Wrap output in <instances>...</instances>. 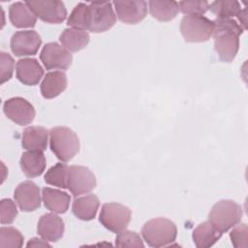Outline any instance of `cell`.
<instances>
[{"instance_id": "33", "label": "cell", "mask_w": 248, "mask_h": 248, "mask_svg": "<svg viewBox=\"0 0 248 248\" xmlns=\"http://www.w3.org/2000/svg\"><path fill=\"white\" fill-rule=\"evenodd\" d=\"M17 216V208L11 199H3L0 202L1 224H12Z\"/></svg>"}, {"instance_id": "21", "label": "cell", "mask_w": 248, "mask_h": 248, "mask_svg": "<svg viewBox=\"0 0 248 248\" xmlns=\"http://www.w3.org/2000/svg\"><path fill=\"white\" fill-rule=\"evenodd\" d=\"M9 18L16 28L34 27L37 16L25 2H15L9 8Z\"/></svg>"}, {"instance_id": "15", "label": "cell", "mask_w": 248, "mask_h": 248, "mask_svg": "<svg viewBox=\"0 0 248 248\" xmlns=\"http://www.w3.org/2000/svg\"><path fill=\"white\" fill-rule=\"evenodd\" d=\"M64 222L54 213H46L41 216L38 222V234L49 242L58 241L64 234Z\"/></svg>"}, {"instance_id": "32", "label": "cell", "mask_w": 248, "mask_h": 248, "mask_svg": "<svg viewBox=\"0 0 248 248\" xmlns=\"http://www.w3.org/2000/svg\"><path fill=\"white\" fill-rule=\"evenodd\" d=\"M230 232V238L235 248L248 246V228L245 223L236 224Z\"/></svg>"}, {"instance_id": "16", "label": "cell", "mask_w": 248, "mask_h": 248, "mask_svg": "<svg viewBox=\"0 0 248 248\" xmlns=\"http://www.w3.org/2000/svg\"><path fill=\"white\" fill-rule=\"evenodd\" d=\"M17 79L25 85H36L44 76V69L35 58H22L16 62Z\"/></svg>"}, {"instance_id": "8", "label": "cell", "mask_w": 248, "mask_h": 248, "mask_svg": "<svg viewBox=\"0 0 248 248\" xmlns=\"http://www.w3.org/2000/svg\"><path fill=\"white\" fill-rule=\"evenodd\" d=\"M96 187L94 173L84 166L73 165L69 167L67 188L74 197L91 192Z\"/></svg>"}, {"instance_id": "17", "label": "cell", "mask_w": 248, "mask_h": 248, "mask_svg": "<svg viewBox=\"0 0 248 248\" xmlns=\"http://www.w3.org/2000/svg\"><path fill=\"white\" fill-rule=\"evenodd\" d=\"M48 131L42 126H30L22 133L21 144L30 151H45L47 146Z\"/></svg>"}, {"instance_id": "5", "label": "cell", "mask_w": 248, "mask_h": 248, "mask_svg": "<svg viewBox=\"0 0 248 248\" xmlns=\"http://www.w3.org/2000/svg\"><path fill=\"white\" fill-rule=\"evenodd\" d=\"M214 22L204 16H185L180 22V32L186 42L208 41L213 34Z\"/></svg>"}, {"instance_id": "19", "label": "cell", "mask_w": 248, "mask_h": 248, "mask_svg": "<svg viewBox=\"0 0 248 248\" xmlns=\"http://www.w3.org/2000/svg\"><path fill=\"white\" fill-rule=\"evenodd\" d=\"M42 197L45 206L54 213L62 214L65 213L69 208L71 197L66 192L45 187L42 191Z\"/></svg>"}, {"instance_id": "20", "label": "cell", "mask_w": 248, "mask_h": 248, "mask_svg": "<svg viewBox=\"0 0 248 248\" xmlns=\"http://www.w3.org/2000/svg\"><path fill=\"white\" fill-rule=\"evenodd\" d=\"M100 202L97 196L93 194L76 198L73 202L72 211L74 215L83 221H90L95 218Z\"/></svg>"}, {"instance_id": "11", "label": "cell", "mask_w": 248, "mask_h": 248, "mask_svg": "<svg viewBox=\"0 0 248 248\" xmlns=\"http://www.w3.org/2000/svg\"><path fill=\"white\" fill-rule=\"evenodd\" d=\"M91 23L89 31L101 33L110 29L116 22V16L110 2H91Z\"/></svg>"}, {"instance_id": "10", "label": "cell", "mask_w": 248, "mask_h": 248, "mask_svg": "<svg viewBox=\"0 0 248 248\" xmlns=\"http://www.w3.org/2000/svg\"><path fill=\"white\" fill-rule=\"evenodd\" d=\"M3 111L9 119L20 126L30 124L36 115L33 105L21 97H14L5 101Z\"/></svg>"}, {"instance_id": "9", "label": "cell", "mask_w": 248, "mask_h": 248, "mask_svg": "<svg viewBox=\"0 0 248 248\" xmlns=\"http://www.w3.org/2000/svg\"><path fill=\"white\" fill-rule=\"evenodd\" d=\"M40 59L46 70H67L72 64L73 56L64 46L51 42L44 46Z\"/></svg>"}, {"instance_id": "7", "label": "cell", "mask_w": 248, "mask_h": 248, "mask_svg": "<svg viewBox=\"0 0 248 248\" xmlns=\"http://www.w3.org/2000/svg\"><path fill=\"white\" fill-rule=\"evenodd\" d=\"M34 15L47 23H61L67 17V10L61 1L32 0L25 2Z\"/></svg>"}, {"instance_id": "27", "label": "cell", "mask_w": 248, "mask_h": 248, "mask_svg": "<svg viewBox=\"0 0 248 248\" xmlns=\"http://www.w3.org/2000/svg\"><path fill=\"white\" fill-rule=\"evenodd\" d=\"M208 10L220 18H232L237 16L241 11V6L235 0H217L209 4Z\"/></svg>"}, {"instance_id": "25", "label": "cell", "mask_w": 248, "mask_h": 248, "mask_svg": "<svg viewBox=\"0 0 248 248\" xmlns=\"http://www.w3.org/2000/svg\"><path fill=\"white\" fill-rule=\"evenodd\" d=\"M151 16L160 21H170L179 13L178 2L175 1H158L151 0L148 2Z\"/></svg>"}, {"instance_id": "6", "label": "cell", "mask_w": 248, "mask_h": 248, "mask_svg": "<svg viewBox=\"0 0 248 248\" xmlns=\"http://www.w3.org/2000/svg\"><path fill=\"white\" fill-rule=\"evenodd\" d=\"M131 217L129 207L117 202H108L102 206L99 221L108 231L118 233L128 227Z\"/></svg>"}, {"instance_id": "3", "label": "cell", "mask_w": 248, "mask_h": 248, "mask_svg": "<svg viewBox=\"0 0 248 248\" xmlns=\"http://www.w3.org/2000/svg\"><path fill=\"white\" fill-rule=\"evenodd\" d=\"M49 146L60 161L68 162L78 152L79 140L72 129L57 126L49 131Z\"/></svg>"}, {"instance_id": "13", "label": "cell", "mask_w": 248, "mask_h": 248, "mask_svg": "<svg viewBox=\"0 0 248 248\" xmlns=\"http://www.w3.org/2000/svg\"><path fill=\"white\" fill-rule=\"evenodd\" d=\"M113 5L119 20L127 24H137L147 15V3L142 0L114 1Z\"/></svg>"}, {"instance_id": "24", "label": "cell", "mask_w": 248, "mask_h": 248, "mask_svg": "<svg viewBox=\"0 0 248 248\" xmlns=\"http://www.w3.org/2000/svg\"><path fill=\"white\" fill-rule=\"evenodd\" d=\"M89 39L88 32L75 28H67L59 36L62 46L71 52H77L84 48L88 45Z\"/></svg>"}, {"instance_id": "28", "label": "cell", "mask_w": 248, "mask_h": 248, "mask_svg": "<svg viewBox=\"0 0 248 248\" xmlns=\"http://www.w3.org/2000/svg\"><path fill=\"white\" fill-rule=\"evenodd\" d=\"M69 167L66 163H57L56 165L49 168L45 174L46 183L56 186L59 188H67Z\"/></svg>"}, {"instance_id": "2", "label": "cell", "mask_w": 248, "mask_h": 248, "mask_svg": "<svg viewBox=\"0 0 248 248\" xmlns=\"http://www.w3.org/2000/svg\"><path fill=\"white\" fill-rule=\"evenodd\" d=\"M141 235L151 247H163L171 244L177 235L175 224L166 218H155L147 221L142 229Z\"/></svg>"}, {"instance_id": "34", "label": "cell", "mask_w": 248, "mask_h": 248, "mask_svg": "<svg viewBox=\"0 0 248 248\" xmlns=\"http://www.w3.org/2000/svg\"><path fill=\"white\" fill-rule=\"evenodd\" d=\"M15 61L14 58L7 52H0V70H1V84L8 81L14 73Z\"/></svg>"}, {"instance_id": "1", "label": "cell", "mask_w": 248, "mask_h": 248, "mask_svg": "<svg viewBox=\"0 0 248 248\" xmlns=\"http://www.w3.org/2000/svg\"><path fill=\"white\" fill-rule=\"evenodd\" d=\"M214 49L223 62H232L239 48V36L244 29L232 18L216 17L214 20Z\"/></svg>"}, {"instance_id": "31", "label": "cell", "mask_w": 248, "mask_h": 248, "mask_svg": "<svg viewBox=\"0 0 248 248\" xmlns=\"http://www.w3.org/2000/svg\"><path fill=\"white\" fill-rule=\"evenodd\" d=\"M115 246L117 247H134L142 248L144 244L139 233L132 231H122L117 233L115 238Z\"/></svg>"}, {"instance_id": "30", "label": "cell", "mask_w": 248, "mask_h": 248, "mask_svg": "<svg viewBox=\"0 0 248 248\" xmlns=\"http://www.w3.org/2000/svg\"><path fill=\"white\" fill-rule=\"evenodd\" d=\"M179 11L186 16H203L209 7L207 1L186 0L178 2Z\"/></svg>"}, {"instance_id": "4", "label": "cell", "mask_w": 248, "mask_h": 248, "mask_svg": "<svg viewBox=\"0 0 248 248\" xmlns=\"http://www.w3.org/2000/svg\"><path fill=\"white\" fill-rule=\"evenodd\" d=\"M241 218V206L231 200L219 201L212 206L208 214V221L222 233L240 223Z\"/></svg>"}, {"instance_id": "14", "label": "cell", "mask_w": 248, "mask_h": 248, "mask_svg": "<svg viewBox=\"0 0 248 248\" xmlns=\"http://www.w3.org/2000/svg\"><path fill=\"white\" fill-rule=\"evenodd\" d=\"M14 197L21 211L30 212L41 206L40 188L33 181L26 180L19 183L15 190Z\"/></svg>"}, {"instance_id": "18", "label": "cell", "mask_w": 248, "mask_h": 248, "mask_svg": "<svg viewBox=\"0 0 248 248\" xmlns=\"http://www.w3.org/2000/svg\"><path fill=\"white\" fill-rule=\"evenodd\" d=\"M67 84V76L64 72H49L45 76L41 83V93L46 99H53L66 89Z\"/></svg>"}, {"instance_id": "36", "label": "cell", "mask_w": 248, "mask_h": 248, "mask_svg": "<svg viewBox=\"0 0 248 248\" xmlns=\"http://www.w3.org/2000/svg\"><path fill=\"white\" fill-rule=\"evenodd\" d=\"M239 21H240V26L245 30L247 28V10H241L240 13L237 16Z\"/></svg>"}, {"instance_id": "12", "label": "cell", "mask_w": 248, "mask_h": 248, "mask_svg": "<svg viewBox=\"0 0 248 248\" xmlns=\"http://www.w3.org/2000/svg\"><path fill=\"white\" fill-rule=\"evenodd\" d=\"M42 45L40 35L34 30H23L16 32L10 43L12 52L16 56L35 55Z\"/></svg>"}, {"instance_id": "22", "label": "cell", "mask_w": 248, "mask_h": 248, "mask_svg": "<svg viewBox=\"0 0 248 248\" xmlns=\"http://www.w3.org/2000/svg\"><path fill=\"white\" fill-rule=\"evenodd\" d=\"M20 168L23 173L30 178L40 176L46 169V158L43 151H26L20 157Z\"/></svg>"}, {"instance_id": "29", "label": "cell", "mask_w": 248, "mask_h": 248, "mask_svg": "<svg viewBox=\"0 0 248 248\" xmlns=\"http://www.w3.org/2000/svg\"><path fill=\"white\" fill-rule=\"evenodd\" d=\"M24 237L21 232L14 227H2L0 229L1 248H19L23 245Z\"/></svg>"}, {"instance_id": "26", "label": "cell", "mask_w": 248, "mask_h": 248, "mask_svg": "<svg viewBox=\"0 0 248 248\" xmlns=\"http://www.w3.org/2000/svg\"><path fill=\"white\" fill-rule=\"evenodd\" d=\"M90 23L91 10L89 5L82 2L76 5L68 17L67 25L75 29L85 31L89 30Z\"/></svg>"}, {"instance_id": "35", "label": "cell", "mask_w": 248, "mask_h": 248, "mask_svg": "<svg viewBox=\"0 0 248 248\" xmlns=\"http://www.w3.org/2000/svg\"><path fill=\"white\" fill-rule=\"evenodd\" d=\"M26 246L27 247H50V244L48 243V241L45 239L34 237L28 241Z\"/></svg>"}, {"instance_id": "23", "label": "cell", "mask_w": 248, "mask_h": 248, "mask_svg": "<svg viewBox=\"0 0 248 248\" xmlns=\"http://www.w3.org/2000/svg\"><path fill=\"white\" fill-rule=\"evenodd\" d=\"M220 232L209 221L200 224L193 231V241L198 248H208L214 245L222 236Z\"/></svg>"}]
</instances>
